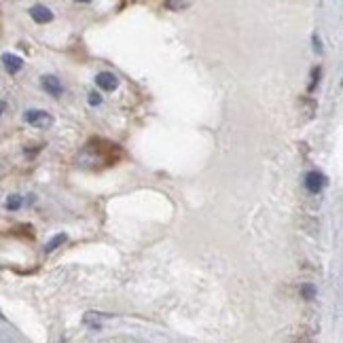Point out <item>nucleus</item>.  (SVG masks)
<instances>
[{
  "label": "nucleus",
  "instance_id": "obj_12",
  "mask_svg": "<svg viewBox=\"0 0 343 343\" xmlns=\"http://www.w3.org/2000/svg\"><path fill=\"white\" fill-rule=\"evenodd\" d=\"M314 49L318 51V53H322V44H320V38L314 36Z\"/></svg>",
  "mask_w": 343,
  "mask_h": 343
},
{
  "label": "nucleus",
  "instance_id": "obj_10",
  "mask_svg": "<svg viewBox=\"0 0 343 343\" xmlns=\"http://www.w3.org/2000/svg\"><path fill=\"white\" fill-rule=\"evenodd\" d=\"M189 2L191 0H168V9L180 11V9H184V6H189Z\"/></svg>",
  "mask_w": 343,
  "mask_h": 343
},
{
  "label": "nucleus",
  "instance_id": "obj_3",
  "mask_svg": "<svg viewBox=\"0 0 343 343\" xmlns=\"http://www.w3.org/2000/svg\"><path fill=\"white\" fill-rule=\"evenodd\" d=\"M95 85L104 91H114L119 87V79L114 72H98L95 74Z\"/></svg>",
  "mask_w": 343,
  "mask_h": 343
},
{
  "label": "nucleus",
  "instance_id": "obj_1",
  "mask_svg": "<svg viewBox=\"0 0 343 343\" xmlns=\"http://www.w3.org/2000/svg\"><path fill=\"white\" fill-rule=\"evenodd\" d=\"M23 119L28 121L32 127H38V129H49L53 127V117L47 110H38V108H32V110H25Z\"/></svg>",
  "mask_w": 343,
  "mask_h": 343
},
{
  "label": "nucleus",
  "instance_id": "obj_11",
  "mask_svg": "<svg viewBox=\"0 0 343 343\" xmlns=\"http://www.w3.org/2000/svg\"><path fill=\"white\" fill-rule=\"evenodd\" d=\"M89 104H91V106H100L102 104V95L98 91H91V93H89Z\"/></svg>",
  "mask_w": 343,
  "mask_h": 343
},
{
  "label": "nucleus",
  "instance_id": "obj_8",
  "mask_svg": "<svg viewBox=\"0 0 343 343\" xmlns=\"http://www.w3.org/2000/svg\"><path fill=\"white\" fill-rule=\"evenodd\" d=\"M4 206H6V210H11V212H15V210L21 208V197H19V195H11L9 199H6Z\"/></svg>",
  "mask_w": 343,
  "mask_h": 343
},
{
  "label": "nucleus",
  "instance_id": "obj_7",
  "mask_svg": "<svg viewBox=\"0 0 343 343\" xmlns=\"http://www.w3.org/2000/svg\"><path fill=\"white\" fill-rule=\"evenodd\" d=\"M66 239H68V235H66V233H57L55 237L51 239L47 246H44V252H53V250H57V248H60L62 244H66Z\"/></svg>",
  "mask_w": 343,
  "mask_h": 343
},
{
  "label": "nucleus",
  "instance_id": "obj_14",
  "mask_svg": "<svg viewBox=\"0 0 343 343\" xmlns=\"http://www.w3.org/2000/svg\"><path fill=\"white\" fill-rule=\"evenodd\" d=\"M79 2H85V4H89V2H91V0H79Z\"/></svg>",
  "mask_w": 343,
  "mask_h": 343
},
{
  "label": "nucleus",
  "instance_id": "obj_2",
  "mask_svg": "<svg viewBox=\"0 0 343 343\" xmlns=\"http://www.w3.org/2000/svg\"><path fill=\"white\" fill-rule=\"evenodd\" d=\"M324 184H326V178H324V174H320V172H307L305 174V189L309 191V193H320V191L324 189Z\"/></svg>",
  "mask_w": 343,
  "mask_h": 343
},
{
  "label": "nucleus",
  "instance_id": "obj_13",
  "mask_svg": "<svg viewBox=\"0 0 343 343\" xmlns=\"http://www.w3.org/2000/svg\"><path fill=\"white\" fill-rule=\"evenodd\" d=\"M4 108H6V104H4V102H0V114L4 112Z\"/></svg>",
  "mask_w": 343,
  "mask_h": 343
},
{
  "label": "nucleus",
  "instance_id": "obj_9",
  "mask_svg": "<svg viewBox=\"0 0 343 343\" xmlns=\"http://www.w3.org/2000/svg\"><path fill=\"white\" fill-rule=\"evenodd\" d=\"M301 292H303V297L307 299V301H314V299H316V286L314 284H303Z\"/></svg>",
  "mask_w": 343,
  "mask_h": 343
},
{
  "label": "nucleus",
  "instance_id": "obj_6",
  "mask_svg": "<svg viewBox=\"0 0 343 343\" xmlns=\"http://www.w3.org/2000/svg\"><path fill=\"white\" fill-rule=\"evenodd\" d=\"M2 64L11 74H17L19 70L23 68V60L19 55H13V53H2Z\"/></svg>",
  "mask_w": 343,
  "mask_h": 343
},
{
  "label": "nucleus",
  "instance_id": "obj_4",
  "mask_svg": "<svg viewBox=\"0 0 343 343\" xmlns=\"http://www.w3.org/2000/svg\"><path fill=\"white\" fill-rule=\"evenodd\" d=\"M41 85H43L44 91H47L49 95H53V98H60V95H62V83H60V79H57V76H53V74L43 76V79H41Z\"/></svg>",
  "mask_w": 343,
  "mask_h": 343
},
{
  "label": "nucleus",
  "instance_id": "obj_5",
  "mask_svg": "<svg viewBox=\"0 0 343 343\" xmlns=\"http://www.w3.org/2000/svg\"><path fill=\"white\" fill-rule=\"evenodd\" d=\"M30 17L34 19L36 23H49L53 21V13H51V9H47L44 4H34L30 9Z\"/></svg>",
  "mask_w": 343,
  "mask_h": 343
}]
</instances>
